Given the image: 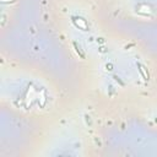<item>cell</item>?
Masks as SVG:
<instances>
[{
  "instance_id": "cell-1",
  "label": "cell",
  "mask_w": 157,
  "mask_h": 157,
  "mask_svg": "<svg viewBox=\"0 0 157 157\" xmlns=\"http://www.w3.org/2000/svg\"><path fill=\"white\" fill-rule=\"evenodd\" d=\"M72 22L75 23V26H76V27L81 28L82 31H87V29H88L86 21H85L83 18H81V17H72Z\"/></svg>"
},
{
  "instance_id": "cell-2",
  "label": "cell",
  "mask_w": 157,
  "mask_h": 157,
  "mask_svg": "<svg viewBox=\"0 0 157 157\" xmlns=\"http://www.w3.org/2000/svg\"><path fill=\"white\" fill-rule=\"evenodd\" d=\"M137 67H139V70H140V72H141V75L144 76V80H148V72H147V69H145L141 64H137Z\"/></svg>"
},
{
  "instance_id": "cell-3",
  "label": "cell",
  "mask_w": 157,
  "mask_h": 157,
  "mask_svg": "<svg viewBox=\"0 0 157 157\" xmlns=\"http://www.w3.org/2000/svg\"><path fill=\"white\" fill-rule=\"evenodd\" d=\"M74 47H75V49H76V52H77V54H78V55H80V56H81V58L83 59V58H85V54L82 53V50L80 49V47L77 45V43H76V42H74Z\"/></svg>"
}]
</instances>
